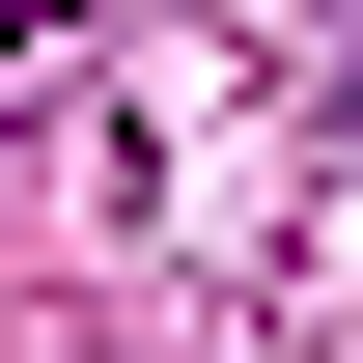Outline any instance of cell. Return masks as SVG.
<instances>
[{"label":"cell","mask_w":363,"mask_h":363,"mask_svg":"<svg viewBox=\"0 0 363 363\" xmlns=\"http://www.w3.org/2000/svg\"><path fill=\"white\" fill-rule=\"evenodd\" d=\"M28 28H56V0H0V56H28Z\"/></svg>","instance_id":"obj_1"}]
</instances>
